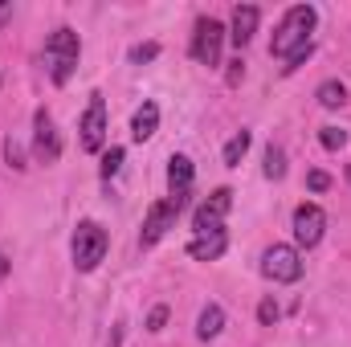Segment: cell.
<instances>
[{"label": "cell", "mask_w": 351, "mask_h": 347, "mask_svg": "<svg viewBox=\"0 0 351 347\" xmlns=\"http://www.w3.org/2000/svg\"><path fill=\"white\" fill-rule=\"evenodd\" d=\"M250 139H254L250 131H237V135L225 143V168H237V164L245 160V152H250Z\"/></svg>", "instance_id": "2e32d148"}, {"label": "cell", "mask_w": 351, "mask_h": 347, "mask_svg": "<svg viewBox=\"0 0 351 347\" xmlns=\"http://www.w3.org/2000/svg\"><path fill=\"white\" fill-rule=\"evenodd\" d=\"M258 21H262V12H258V4H237L233 8V45L241 49V45H250L254 41V33H258Z\"/></svg>", "instance_id": "8fae6325"}, {"label": "cell", "mask_w": 351, "mask_h": 347, "mask_svg": "<svg viewBox=\"0 0 351 347\" xmlns=\"http://www.w3.org/2000/svg\"><path fill=\"white\" fill-rule=\"evenodd\" d=\"M221 45H225V25L213 16H200L196 33H192V58L213 70V66H221Z\"/></svg>", "instance_id": "5b68a950"}, {"label": "cell", "mask_w": 351, "mask_h": 347, "mask_svg": "<svg viewBox=\"0 0 351 347\" xmlns=\"http://www.w3.org/2000/svg\"><path fill=\"white\" fill-rule=\"evenodd\" d=\"M156 127H160V106L156 102H143L139 110H135V119H131V139H152L156 135Z\"/></svg>", "instance_id": "5bb4252c"}, {"label": "cell", "mask_w": 351, "mask_h": 347, "mask_svg": "<svg viewBox=\"0 0 351 347\" xmlns=\"http://www.w3.org/2000/svg\"><path fill=\"white\" fill-rule=\"evenodd\" d=\"M102 258H106V229L98 221H82L74 229V265L82 274H90Z\"/></svg>", "instance_id": "3957f363"}, {"label": "cell", "mask_w": 351, "mask_h": 347, "mask_svg": "<svg viewBox=\"0 0 351 347\" xmlns=\"http://www.w3.org/2000/svg\"><path fill=\"white\" fill-rule=\"evenodd\" d=\"M8 16H12V4H0V25H4Z\"/></svg>", "instance_id": "83f0119b"}, {"label": "cell", "mask_w": 351, "mask_h": 347, "mask_svg": "<svg viewBox=\"0 0 351 347\" xmlns=\"http://www.w3.org/2000/svg\"><path fill=\"white\" fill-rule=\"evenodd\" d=\"M33 152H37L41 164H58V156H62V139H58V127H53L49 110L33 115Z\"/></svg>", "instance_id": "9c48e42d"}, {"label": "cell", "mask_w": 351, "mask_h": 347, "mask_svg": "<svg viewBox=\"0 0 351 347\" xmlns=\"http://www.w3.org/2000/svg\"><path fill=\"white\" fill-rule=\"evenodd\" d=\"M265 180H282V176H286V152H282V147H274V143H269V147H265Z\"/></svg>", "instance_id": "ac0fdd59"}, {"label": "cell", "mask_w": 351, "mask_h": 347, "mask_svg": "<svg viewBox=\"0 0 351 347\" xmlns=\"http://www.w3.org/2000/svg\"><path fill=\"white\" fill-rule=\"evenodd\" d=\"M319 143H323L327 152H339V147H348V131H343V127H323V131H319Z\"/></svg>", "instance_id": "d6986e66"}, {"label": "cell", "mask_w": 351, "mask_h": 347, "mask_svg": "<svg viewBox=\"0 0 351 347\" xmlns=\"http://www.w3.org/2000/svg\"><path fill=\"white\" fill-rule=\"evenodd\" d=\"M229 208H233V192H229V188H217V192L196 208V217H192L196 237H204V233H221V221H225Z\"/></svg>", "instance_id": "52a82bcc"}, {"label": "cell", "mask_w": 351, "mask_h": 347, "mask_svg": "<svg viewBox=\"0 0 351 347\" xmlns=\"http://www.w3.org/2000/svg\"><path fill=\"white\" fill-rule=\"evenodd\" d=\"M262 274L269 282H298L302 278V258L294 246H269L262 254Z\"/></svg>", "instance_id": "8992f818"}, {"label": "cell", "mask_w": 351, "mask_h": 347, "mask_svg": "<svg viewBox=\"0 0 351 347\" xmlns=\"http://www.w3.org/2000/svg\"><path fill=\"white\" fill-rule=\"evenodd\" d=\"M225 246H229L225 229H221V233H204V237H192V241H188V258H196V261H217L221 254H225Z\"/></svg>", "instance_id": "7c38bea8"}, {"label": "cell", "mask_w": 351, "mask_h": 347, "mask_svg": "<svg viewBox=\"0 0 351 347\" xmlns=\"http://www.w3.org/2000/svg\"><path fill=\"white\" fill-rule=\"evenodd\" d=\"M323 229H327V213L319 204H298L294 208V241L302 250H315L323 241Z\"/></svg>", "instance_id": "ba28073f"}, {"label": "cell", "mask_w": 351, "mask_h": 347, "mask_svg": "<svg viewBox=\"0 0 351 347\" xmlns=\"http://www.w3.org/2000/svg\"><path fill=\"white\" fill-rule=\"evenodd\" d=\"M306 184H311V192H327V188H331V176L327 172H311L306 176Z\"/></svg>", "instance_id": "4316f807"}, {"label": "cell", "mask_w": 351, "mask_h": 347, "mask_svg": "<svg viewBox=\"0 0 351 347\" xmlns=\"http://www.w3.org/2000/svg\"><path fill=\"white\" fill-rule=\"evenodd\" d=\"M241 78H245V62L237 58V62H229V70H225V82H229V86H241Z\"/></svg>", "instance_id": "d4e9b609"}, {"label": "cell", "mask_w": 351, "mask_h": 347, "mask_svg": "<svg viewBox=\"0 0 351 347\" xmlns=\"http://www.w3.org/2000/svg\"><path fill=\"white\" fill-rule=\"evenodd\" d=\"M119 168H123V147H110V152L102 156V168H98V172H102V180H110Z\"/></svg>", "instance_id": "44dd1931"}, {"label": "cell", "mask_w": 351, "mask_h": 347, "mask_svg": "<svg viewBox=\"0 0 351 347\" xmlns=\"http://www.w3.org/2000/svg\"><path fill=\"white\" fill-rule=\"evenodd\" d=\"M168 188H172V196H188L192 192V160L188 156H172L168 160Z\"/></svg>", "instance_id": "4fadbf2b"}, {"label": "cell", "mask_w": 351, "mask_h": 347, "mask_svg": "<svg viewBox=\"0 0 351 347\" xmlns=\"http://www.w3.org/2000/svg\"><path fill=\"white\" fill-rule=\"evenodd\" d=\"M156 58H160V45H156V41H143V45L131 49V62H139V66H143V62H156Z\"/></svg>", "instance_id": "7402d4cb"}, {"label": "cell", "mask_w": 351, "mask_h": 347, "mask_svg": "<svg viewBox=\"0 0 351 347\" xmlns=\"http://www.w3.org/2000/svg\"><path fill=\"white\" fill-rule=\"evenodd\" d=\"M78 53H82V41L74 29H53L49 41H45V66H49V78L58 86L70 82V74L78 70Z\"/></svg>", "instance_id": "7a4b0ae2"}, {"label": "cell", "mask_w": 351, "mask_h": 347, "mask_svg": "<svg viewBox=\"0 0 351 347\" xmlns=\"http://www.w3.org/2000/svg\"><path fill=\"white\" fill-rule=\"evenodd\" d=\"M164 323H168V307H156L147 315V331H164Z\"/></svg>", "instance_id": "484cf974"}, {"label": "cell", "mask_w": 351, "mask_h": 347, "mask_svg": "<svg viewBox=\"0 0 351 347\" xmlns=\"http://www.w3.org/2000/svg\"><path fill=\"white\" fill-rule=\"evenodd\" d=\"M319 102H323L327 110L343 106V102H348V86H343V82H335V78H331V82H323V86H319Z\"/></svg>", "instance_id": "e0dca14e"}, {"label": "cell", "mask_w": 351, "mask_h": 347, "mask_svg": "<svg viewBox=\"0 0 351 347\" xmlns=\"http://www.w3.org/2000/svg\"><path fill=\"white\" fill-rule=\"evenodd\" d=\"M315 21H319V12H315L311 4H294V8L282 16V25H278V33H274V41H269V53H274V58H290L298 45L311 41Z\"/></svg>", "instance_id": "6da1fadb"}, {"label": "cell", "mask_w": 351, "mask_h": 347, "mask_svg": "<svg viewBox=\"0 0 351 347\" xmlns=\"http://www.w3.org/2000/svg\"><path fill=\"white\" fill-rule=\"evenodd\" d=\"M184 204H188V196H168V200H156V204L147 208V217H143V233H139V241H143V246H156L168 229H176V217L184 213Z\"/></svg>", "instance_id": "277c9868"}, {"label": "cell", "mask_w": 351, "mask_h": 347, "mask_svg": "<svg viewBox=\"0 0 351 347\" xmlns=\"http://www.w3.org/2000/svg\"><path fill=\"white\" fill-rule=\"evenodd\" d=\"M82 147L86 152H98L102 143H106V102H102V94H90V106L86 115H82Z\"/></svg>", "instance_id": "30bf717a"}, {"label": "cell", "mask_w": 351, "mask_h": 347, "mask_svg": "<svg viewBox=\"0 0 351 347\" xmlns=\"http://www.w3.org/2000/svg\"><path fill=\"white\" fill-rule=\"evenodd\" d=\"M348 184H351V164H348Z\"/></svg>", "instance_id": "f546056e"}, {"label": "cell", "mask_w": 351, "mask_h": 347, "mask_svg": "<svg viewBox=\"0 0 351 347\" xmlns=\"http://www.w3.org/2000/svg\"><path fill=\"white\" fill-rule=\"evenodd\" d=\"M278 315H282V311H278V302H274V298H262V302H258V319H262V327H274V323H278Z\"/></svg>", "instance_id": "cb8c5ba5"}, {"label": "cell", "mask_w": 351, "mask_h": 347, "mask_svg": "<svg viewBox=\"0 0 351 347\" xmlns=\"http://www.w3.org/2000/svg\"><path fill=\"white\" fill-rule=\"evenodd\" d=\"M311 53H315V45H311V41H306V45H298V49H294V53L286 58V66H282V70H286V74H294V70H298V66H302V62H306Z\"/></svg>", "instance_id": "603a6c76"}, {"label": "cell", "mask_w": 351, "mask_h": 347, "mask_svg": "<svg viewBox=\"0 0 351 347\" xmlns=\"http://www.w3.org/2000/svg\"><path fill=\"white\" fill-rule=\"evenodd\" d=\"M4 160H8L16 172H25V168H29V164H25V147H21L16 139H4Z\"/></svg>", "instance_id": "ffe728a7"}, {"label": "cell", "mask_w": 351, "mask_h": 347, "mask_svg": "<svg viewBox=\"0 0 351 347\" xmlns=\"http://www.w3.org/2000/svg\"><path fill=\"white\" fill-rule=\"evenodd\" d=\"M0 278H8V258L0 254Z\"/></svg>", "instance_id": "f1b7e54d"}, {"label": "cell", "mask_w": 351, "mask_h": 347, "mask_svg": "<svg viewBox=\"0 0 351 347\" xmlns=\"http://www.w3.org/2000/svg\"><path fill=\"white\" fill-rule=\"evenodd\" d=\"M221 327H225V311H221L217 302H208V307L200 311V319H196V335H200V339H217Z\"/></svg>", "instance_id": "9a60e30c"}]
</instances>
